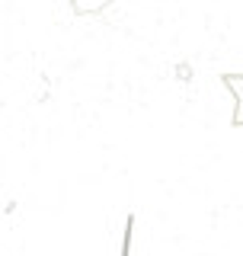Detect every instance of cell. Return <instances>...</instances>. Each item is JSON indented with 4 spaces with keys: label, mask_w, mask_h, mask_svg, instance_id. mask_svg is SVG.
I'll return each instance as SVG.
<instances>
[{
    "label": "cell",
    "mask_w": 243,
    "mask_h": 256,
    "mask_svg": "<svg viewBox=\"0 0 243 256\" xmlns=\"http://www.w3.org/2000/svg\"><path fill=\"white\" fill-rule=\"evenodd\" d=\"M224 84H228V90L234 96V122L243 125V74H228Z\"/></svg>",
    "instance_id": "1"
},
{
    "label": "cell",
    "mask_w": 243,
    "mask_h": 256,
    "mask_svg": "<svg viewBox=\"0 0 243 256\" xmlns=\"http://www.w3.org/2000/svg\"><path fill=\"white\" fill-rule=\"evenodd\" d=\"M112 0H70V10L77 16H100L102 10H109Z\"/></svg>",
    "instance_id": "2"
},
{
    "label": "cell",
    "mask_w": 243,
    "mask_h": 256,
    "mask_svg": "<svg viewBox=\"0 0 243 256\" xmlns=\"http://www.w3.org/2000/svg\"><path fill=\"white\" fill-rule=\"evenodd\" d=\"M173 74H176V80H180V84H189V80H192V64H189V61H180V64L173 68Z\"/></svg>",
    "instance_id": "3"
}]
</instances>
